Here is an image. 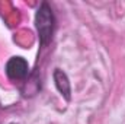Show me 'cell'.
Returning <instances> with one entry per match:
<instances>
[{"mask_svg":"<svg viewBox=\"0 0 125 124\" xmlns=\"http://www.w3.org/2000/svg\"><path fill=\"white\" fill-rule=\"evenodd\" d=\"M35 28L38 34V39H39V47L45 48L52 41L54 31H55V15L52 12V7L47 1H42L39 7L36 9Z\"/></svg>","mask_w":125,"mask_h":124,"instance_id":"obj_1","label":"cell"},{"mask_svg":"<svg viewBox=\"0 0 125 124\" xmlns=\"http://www.w3.org/2000/svg\"><path fill=\"white\" fill-rule=\"evenodd\" d=\"M4 72H6V76L13 82L25 80L29 76V64L23 57L13 56L7 60L4 66Z\"/></svg>","mask_w":125,"mask_h":124,"instance_id":"obj_2","label":"cell"},{"mask_svg":"<svg viewBox=\"0 0 125 124\" xmlns=\"http://www.w3.org/2000/svg\"><path fill=\"white\" fill-rule=\"evenodd\" d=\"M52 79H54V85L57 91L61 93V96L65 101H70L71 99V85H70V79L67 73L61 69H55L52 73Z\"/></svg>","mask_w":125,"mask_h":124,"instance_id":"obj_3","label":"cell"},{"mask_svg":"<svg viewBox=\"0 0 125 124\" xmlns=\"http://www.w3.org/2000/svg\"><path fill=\"white\" fill-rule=\"evenodd\" d=\"M9 124H18V123H9Z\"/></svg>","mask_w":125,"mask_h":124,"instance_id":"obj_4","label":"cell"}]
</instances>
